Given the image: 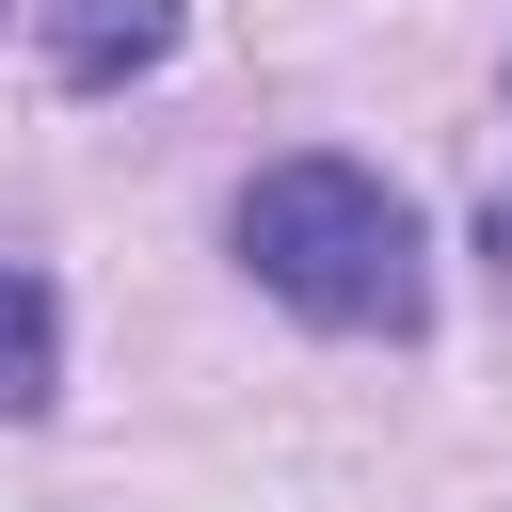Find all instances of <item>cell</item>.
Returning <instances> with one entry per match:
<instances>
[{
    "label": "cell",
    "instance_id": "3",
    "mask_svg": "<svg viewBox=\"0 0 512 512\" xmlns=\"http://www.w3.org/2000/svg\"><path fill=\"white\" fill-rule=\"evenodd\" d=\"M48 384H64V320H48L32 272H0V416H32Z\"/></svg>",
    "mask_w": 512,
    "mask_h": 512
},
{
    "label": "cell",
    "instance_id": "4",
    "mask_svg": "<svg viewBox=\"0 0 512 512\" xmlns=\"http://www.w3.org/2000/svg\"><path fill=\"white\" fill-rule=\"evenodd\" d=\"M480 240H496V272H512V192H496V224H480Z\"/></svg>",
    "mask_w": 512,
    "mask_h": 512
},
{
    "label": "cell",
    "instance_id": "2",
    "mask_svg": "<svg viewBox=\"0 0 512 512\" xmlns=\"http://www.w3.org/2000/svg\"><path fill=\"white\" fill-rule=\"evenodd\" d=\"M48 64H64L80 96H112V80L176 64V0H48Z\"/></svg>",
    "mask_w": 512,
    "mask_h": 512
},
{
    "label": "cell",
    "instance_id": "1",
    "mask_svg": "<svg viewBox=\"0 0 512 512\" xmlns=\"http://www.w3.org/2000/svg\"><path fill=\"white\" fill-rule=\"evenodd\" d=\"M240 256L272 304H304L320 336H416L432 320V272H416V208L368 176V160H272L240 192Z\"/></svg>",
    "mask_w": 512,
    "mask_h": 512
}]
</instances>
